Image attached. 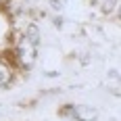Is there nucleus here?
<instances>
[{
    "mask_svg": "<svg viewBox=\"0 0 121 121\" xmlns=\"http://www.w3.org/2000/svg\"><path fill=\"white\" fill-rule=\"evenodd\" d=\"M96 4H98V9H100L102 13L109 15V13L117 6V0H96Z\"/></svg>",
    "mask_w": 121,
    "mask_h": 121,
    "instance_id": "obj_5",
    "label": "nucleus"
},
{
    "mask_svg": "<svg viewBox=\"0 0 121 121\" xmlns=\"http://www.w3.org/2000/svg\"><path fill=\"white\" fill-rule=\"evenodd\" d=\"M109 121H119V117H113V119H109Z\"/></svg>",
    "mask_w": 121,
    "mask_h": 121,
    "instance_id": "obj_8",
    "label": "nucleus"
},
{
    "mask_svg": "<svg viewBox=\"0 0 121 121\" xmlns=\"http://www.w3.org/2000/svg\"><path fill=\"white\" fill-rule=\"evenodd\" d=\"M23 38L29 42V44H34V46L38 48V46L42 44V31H40V25L34 23V21L27 23V25H25V29H23Z\"/></svg>",
    "mask_w": 121,
    "mask_h": 121,
    "instance_id": "obj_3",
    "label": "nucleus"
},
{
    "mask_svg": "<svg viewBox=\"0 0 121 121\" xmlns=\"http://www.w3.org/2000/svg\"><path fill=\"white\" fill-rule=\"evenodd\" d=\"M59 115L65 121H73V104H65V107L59 111Z\"/></svg>",
    "mask_w": 121,
    "mask_h": 121,
    "instance_id": "obj_6",
    "label": "nucleus"
},
{
    "mask_svg": "<svg viewBox=\"0 0 121 121\" xmlns=\"http://www.w3.org/2000/svg\"><path fill=\"white\" fill-rule=\"evenodd\" d=\"M100 111L94 104H73V121H98Z\"/></svg>",
    "mask_w": 121,
    "mask_h": 121,
    "instance_id": "obj_2",
    "label": "nucleus"
},
{
    "mask_svg": "<svg viewBox=\"0 0 121 121\" xmlns=\"http://www.w3.org/2000/svg\"><path fill=\"white\" fill-rule=\"evenodd\" d=\"M48 2H50V9H52V11L60 13L65 9V2H67V0H48Z\"/></svg>",
    "mask_w": 121,
    "mask_h": 121,
    "instance_id": "obj_7",
    "label": "nucleus"
},
{
    "mask_svg": "<svg viewBox=\"0 0 121 121\" xmlns=\"http://www.w3.org/2000/svg\"><path fill=\"white\" fill-rule=\"evenodd\" d=\"M15 60H17L19 67H23L25 71H29L38 60V48L34 44H29L23 36H21V40L15 46Z\"/></svg>",
    "mask_w": 121,
    "mask_h": 121,
    "instance_id": "obj_1",
    "label": "nucleus"
},
{
    "mask_svg": "<svg viewBox=\"0 0 121 121\" xmlns=\"http://www.w3.org/2000/svg\"><path fill=\"white\" fill-rule=\"evenodd\" d=\"M13 79H15V69H13V65L6 63V60H0V88L11 86Z\"/></svg>",
    "mask_w": 121,
    "mask_h": 121,
    "instance_id": "obj_4",
    "label": "nucleus"
}]
</instances>
